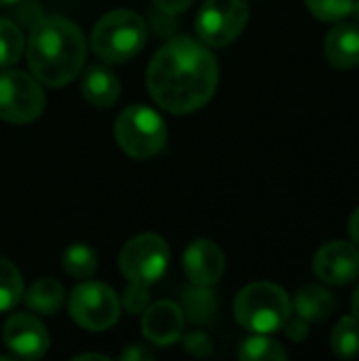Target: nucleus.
Listing matches in <instances>:
<instances>
[{
	"label": "nucleus",
	"mask_w": 359,
	"mask_h": 361,
	"mask_svg": "<svg viewBox=\"0 0 359 361\" xmlns=\"http://www.w3.org/2000/svg\"><path fill=\"white\" fill-rule=\"evenodd\" d=\"M146 87L163 110L190 114L214 97L218 87V59L207 44L188 36H176L150 59Z\"/></svg>",
	"instance_id": "f257e3e1"
},
{
	"label": "nucleus",
	"mask_w": 359,
	"mask_h": 361,
	"mask_svg": "<svg viewBox=\"0 0 359 361\" xmlns=\"http://www.w3.org/2000/svg\"><path fill=\"white\" fill-rule=\"evenodd\" d=\"M87 57V40L80 27L61 17H42L28 38V66L38 82L49 87H66L72 82Z\"/></svg>",
	"instance_id": "f03ea898"
},
{
	"label": "nucleus",
	"mask_w": 359,
	"mask_h": 361,
	"mask_svg": "<svg viewBox=\"0 0 359 361\" xmlns=\"http://www.w3.org/2000/svg\"><path fill=\"white\" fill-rule=\"evenodd\" d=\"M233 311L241 328L254 334H273L290 319L292 302L284 288L269 281H256L237 294Z\"/></svg>",
	"instance_id": "7ed1b4c3"
},
{
	"label": "nucleus",
	"mask_w": 359,
	"mask_h": 361,
	"mask_svg": "<svg viewBox=\"0 0 359 361\" xmlns=\"http://www.w3.org/2000/svg\"><path fill=\"white\" fill-rule=\"evenodd\" d=\"M146 36V23L135 11L116 8L95 23L91 49L104 63H123L144 49Z\"/></svg>",
	"instance_id": "20e7f679"
},
{
	"label": "nucleus",
	"mask_w": 359,
	"mask_h": 361,
	"mask_svg": "<svg viewBox=\"0 0 359 361\" xmlns=\"http://www.w3.org/2000/svg\"><path fill=\"white\" fill-rule=\"evenodd\" d=\"M114 137L118 148L131 159H152L165 148L167 125L150 106H127L116 116Z\"/></svg>",
	"instance_id": "39448f33"
},
{
	"label": "nucleus",
	"mask_w": 359,
	"mask_h": 361,
	"mask_svg": "<svg viewBox=\"0 0 359 361\" xmlns=\"http://www.w3.org/2000/svg\"><path fill=\"white\" fill-rule=\"evenodd\" d=\"M171 250L167 241L154 233H144L125 243L118 256V269L131 283L152 286L169 269Z\"/></svg>",
	"instance_id": "423d86ee"
},
{
	"label": "nucleus",
	"mask_w": 359,
	"mask_h": 361,
	"mask_svg": "<svg viewBox=\"0 0 359 361\" xmlns=\"http://www.w3.org/2000/svg\"><path fill=\"white\" fill-rule=\"evenodd\" d=\"M68 309L78 328L87 332H106L121 317V298L110 286L85 279V283L70 294Z\"/></svg>",
	"instance_id": "0eeeda50"
},
{
	"label": "nucleus",
	"mask_w": 359,
	"mask_h": 361,
	"mask_svg": "<svg viewBox=\"0 0 359 361\" xmlns=\"http://www.w3.org/2000/svg\"><path fill=\"white\" fill-rule=\"evenodd\" d=\"M44 91L40 82L21 70L0 72V118L11 125H28L44 110Z\"/></svg>",
	"instance_id": "6e6552de"
},
{
	"label": "nucleus",
	"mask_w": 359,
	"mask_h": 361,
	"mask_svg": "<svg viewBox=\"0 0 359 361\" xmlns=\"http://www.w3.org/2000/svg\"><path fill=\"white\" fill-rule=\"evenodd\" d=\"M250 19L245 0H205L195 19L197 36L207 47H226L239 38Z\"/></svg>",
	"instance_id": "1a4fd4ad"
},
{
	"label": "nucleus",
	"mask_w": 359,
	"mask_h": 361,
	"mask_svg": "<svg viewBox=\"0 0 359 361\" xmlns=\"http://www.w3.org/2000/svg\"><path fill=\"white\" fill-rule=\"evenodd\" d=\"M6 349L21 360H40L51 345L44 324L30 313H15L2 328Z\"/></svg>",
	"instance_id": "9d476101"
},
{
	"label": "nucleus",
	"mask_w": 359,
	"mask_h": 361,
	"mask_svg": "<svg viewBox=\"0 0 359 361\" xmlns=\"http://www.w3.org/2000/svg\"><path fill=\"white\" fill-rule=\"evenodd\" d=\"M313 273L328 286H349L359 277V250L349 241L322 245L313 256Z\"/></svg>",
	"instance_id": "9b49d317"
},
{
	"label": "nucleus",
	"mask_w": 359,
	"mask_h": 361,
	"mask_svg": "<svg viewBox=\"0 0 359 361\" xmlns=\"http://www.w3.org/2000/svg\"><path fill=\"white\" fill-rule=\"evenodd\" d=\"M184 273L193 286H214L224 275V252L209 239L193 241L182 256Z\"/></svg>",
	"instance_id": "f8f14e48"
},
{
	"label": "nucleus",
	"mask_w": 359,
	"mask_h": 361,
	"mask_svg": "<svg viewBox=\"0 0 359 361\" xmlns=\"http://www.w3.org/2000/svg\"><path fill=\"white\" fill-rule=\"evenodd\" d=\"M184 313L180 305L171 300H159L148 305L142 317V332L148 343L157 347H169L180 341L184 332Z\"/></svg>",
	"instance_id": "ddd939ff"
},
{
	"label": "nucleus",
	"mask_w": 359,
	"mask_h": 361,
	"mask_svg": "<svg viewBox=\"0 0 359 361\" xmlns=\"http://www.w3.org/2000/svg\"><path fill=\"white\" fill-rule=\"evenodd\" d=\"M326 57L330 66L339 70H351L359 66V25L339 23L326 36Z\"/></svg>",
	"instance_id": "4468645a"
},
{
	"label": "nucleus",
	"mask_w": 359,
	"mask_h": 361,
	"mask_svg": "<svg viewBox=\"0 0 359 361\" xmlns=\"http://www.w3.org/2000/svg\"><path fill=\"white\" fill-rule=\"evenodd\" d=\"M80 91H83V97L91 106L110 108L121 97V80L106 66H89L83 76Z\"/></svg>",
	"instance_id": "2eb2a0df"
},
{
	"label": "nucleus",
	"mask_w": 359,
	"mask_h": 361,
	"mask_svg": "<svg viewBox=\"0 0 359 361\" xmlns=\"http://www.w3.org/2000/svg\"><path fill=\"white\" fill-rule=\"evenodd\" d=\"M23 300L25 307L36 315H55L66 302V290L57 279L44 277L30 286Z\"/></svg>",
	"instance_id": "dca6fc26"
},
{
	"label": "nucleus",
	"mask_w": 359,
	"mask_h": 361,
	"mask_svg": "<svg viewBox=\"0 0 359 361\" xmlns=\"http://www.w3.org/2000/svg\"><path fill=\"white\" fill-rule=\"evenodd\" d=\"M336 307L334 296L320 286H307L294 296V311L307 322H324Z\"/></svg>",
	"instance_id": "f3484780"
},
{
	"label": "nucleus",
	"mask_w": 359,
	"mask_h": 361,
	"mask_svg": "<svg viewBox=\"0 0 359 361\" xmlns=\"http://www.w3.org/2000/svg\"><path fill=\"white\" fill-rule=\"evenodd\" d=\"M180 309H182L184 317H188L193 324L203 326L214 319L218 300H216V294L207 286H195L182 294Z\"/></svg>",
	"instance_id": "a211bd4d"
},
{
	"label": "nucleus",
	"mask_w": 359,
	"mask_h": 361,
	"mask_svg": "<svg viewBox=\"0 0 359 361\" xmlns=\"http://www.w3.org/2000/svg\"><path fill=\"white\" fill-rule=\"evenodd\" d=\"M330 349L341 360H353L359 355V319L343 317L330 334Z\"/></svg>",
	"instance_id": "6ab92c4d"
},
{
	"label": "nucleus",
	"mask_w": 359,
	"mask_h": 361,
	"mask_svg": "<svg viewBox=\"0 0 359 361\" xmlns=\"http://www.w3.org/2000/svg\"><path fill=\"white\" fill-rule=\"evenodd\" d=\"M63 271L74 279H89L97 271V254L87 243H72L63 252Z\"/></svg>",
	"instance_id": "aec40b11"
},
{
	"label": "nucleus",
	"mask_w": 359,
	"mask_h": 361,
	"mask_svg": "<svg viewBox=\"0 0 359 361\" xmlns=\"http://www.w3.org/2000/svg\"><path fill=\"white\" fill-rule=\"evenodd\" d=\"M23 298V279L19 269L0 256V313L13 311Z\"/></svg>",
	"instance_id": "412c9836"
},
{
	"label": "nucleus",
	"mask_w": 359,
	"mask_h": 361,
	"mask_svg": "<svg viewBox=\"0 0 359 361\" xmlns=\"http://www.w3.org/2000/svg\"><path fill=\"white\" fill-rule=\"evenodd\" d=\"M239 360L243 361H281L288 360V351L271 341L267 334H256L248 338L239 349Z\"/></svg>",
	"instance_id": "4be33fe9"
},
{
	"label": "nucleus",
	"mask_w": 359,
	"mask_h": 361,
	"mask_svg": "<svg viewBox=\"0 0 359 361\" xmlns=\"http://www.w3.org/2000/svg\"><path fill=\"white\" fill-rule=\"evenodd\" d=\"M23 53V32L21 27L6 19L0 17V68L15 66Z\"/></svg>",
	"instance_id": "5701e85b"
},
{
	"label": "nucleus",
	"mask_w": 359,
	"mask_h": 361,
	"mask_svg": "<svg viewBox=\"0 0 359 361\" xmlns=\"http://www.w3.org/2000/svg\"><path fill=\"white\" fill-rule=\"evenodd\" d=\"M311 15L322 21H341L351 15L355 0H305Z\"/></svg>",
	"instance_id": "b1692460"
},
{
	"label": "nucleus",
	"mask_w": 359,
	"mask_h": 361,
	"mask_svg": "<svg viewBox=\"0 0 359 361\" xmlns=\"http://www.w3.org/2000/svg\"><path fill=\"white\" fill-rule=\"evenodd\" d=\"M123 309L129 313V315H138V313H144L146 307L150 305V294H148V286L144 283H131L129 281V288L123 292Z\"/></svg>",
	"instance_id": "393cba45"
},
{
	"label": "nucleus",
	"mask_w": 359,
	"mask_h": 361,
	"mask_svg": "<svg viewBox=\"0 0 359 361\" xmlns=\"http://www.w3.org/2000/svg\"><path fill=\"white\" fill-rule=\"evenodd\" d=\"M184 349L195 355V357H207L212 355V338L203 332H190L186 338H184Z\"/></svg>",
	"instance_id": "a878e982"
},
{
	"label": "nucleus",
	"mask_w": 359,
	"mask_h": 361,
	"mask_svg": "<svg viewBox=\"0 0 359 361\" xmlns=\"http://www.w3.org/2000/svg\"><path fill=\"white\" fill-rule=\"evenodd\" d=\"M284 328H286V334H288L294 343H303V341L309 336V324H307V319H303V317L288 319Z\"/></svg>",
	"instance_id": "bb28decb"
},
{
	"label": "nucleus",
	"mask_w": 359,
	"mask_h": 361,
	"mask_svg": "<svg viewBox=\"0 0 359 361\" xmlns=\"http://www.w3.org/2000/svg\"><path fill=\"white\" fill-rule=\"evenodd\" d=\"M152 2L161 13H167V15H180L193 4V0H152Z\"/></svg>",
	"instance_id": "cd10ccee"
},
{
	"label": "nucleus",
	"mask_w": 359,
	"mask_h": 361,
	"mask_svg": "<svg viewBox=\"0 0 359 361\" xmlns=\"http://www.w3.org/2000/svg\"><path fill=\"white\" fill-rule=\"evenodd\" d=\"M118 360L123 361H150L154 360V353L146 347H138V345H129L121 355Z\"/></svg>",
	"instance_id": "c85d7f7f"
},
{
	"label": "nucleus",
	"mask_w": 359,
	"mask_h": 361,
	"mask_svg": "<svg viewBox=\"0 0 359 361\" xmlns=\"http://www.w3.org/2000/svg\"><path fill=\"white\" fill-rule=\"evenodd\" d=\"M349 235H351L353 243L359 245V207L351 214V218H349Z\"/></svg>",
	"instance_id": "c756f323"
},
{
	"label": "nucleus",
	"mask_w": 359,
	"mask_h": 361,
	"mask_svg": "<svg viewBox=\"0 0 359 361\" xmlns=\"http://www.w3.org/2000/svg\"><path fill=\"white\" fill-rule=\"evenodd\" d=\"M76 361H83V360H99V361H108L106 355H95V353H85V355H76L74 357Z\"/></svg>",
	"instance_id": "7c9ffc66"
},
{
	"label": "nucleus",
	"mask_w": 359,
	"mask_h": 361,
	"mask_svg": "<svg viewBox=\"0 0 359 361\" xmlns=\"http://www.w3.org/2000/svg\"><path fill=\"white\" fill-rule=\"evenodd\" d=\"M353 315L359 319V286L358 290L353 292Z\"/></svg>",
	"instance_id": "2f4dec72"
},
{
	"label": "nucleus",
	"mask_w": 359,
	"mask_h": 361,
	"mask_svg": "<svg viewBox=\"0 0 359 361\" xmlns=\"http://www.w3.org/2000/svg\"><path fill=\"white\" fill-rule=\"evenodd\" d=\"M351 15L355 17V21H358V25H359V0H355V4H353V11H351Z\"/></svg>",
	"instance_id": "473e14b6"
},
{
	"label": "nucleus",
	"mask_w": 359,
	"mask_h": 361,
	"mask_svg": "<svg viewBox=\"0 0 359 361\" xmlns=\"http://www.w3.org/2000/svg\"><path fill=\"white\" fill-rule=\"evenodd\" d=\"M19 0H0V6H13V4H17Z\"/></svg>",
	"instance_id": "72a5a7b5"
}]
</instances>
